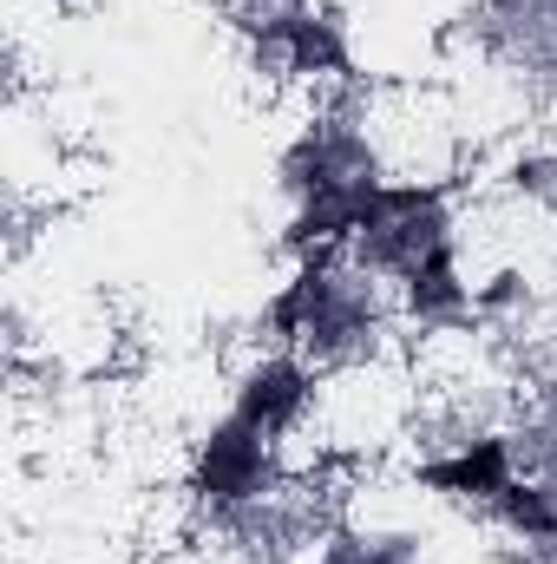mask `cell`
Listing matches in <instances>:
<instances>
[{
	"instance_id": "6da1fadb",
	"label": "cell",
	"mask_w": 557,
	"mask_h": 564,
	"mask_svg": "<svg viewBox=\"0 0 557 564\" xmlns=\"http://www.w3.org/2000/svg\"><path fill=\"white\" fill-rule=\"evenodd\" d=\"M197 486H204L210 499H250V492L263 486V433L250 421H223L210 433V446H204Z\"/></svg>"
},
{
	"instance_id": "7a4b0ae2",
	"label": "cell",
	"mask_w": 557,
	"mask_h": 564,
	"mask_svg": "<svg viewBox=\"0 0 557 564\" xmlns=\"http://www.w3.org/2000/svg\"><path fill=\"white\" fill-rule=\"evenodd\" d=\"M295 408H302V368H295V361H270V368L250 375L237 421H250L256 433H276V426H288Z\"/></svg>"
},
{
	"instance_id": "3957f363",
	"label": "cell",
	"mask_w": 557,
	"mask_h": 564,
	"mask_svg": "<svg viewBox=\"0 0 557 564\" xmlns=\"http://www.w3.org/2000/svg\"><path fill=\"white\" fill-rule=\"evenodd\" d=\"M426 486H439V492H505V446L499 440H479L472 453L433 466Z\"/></svg>"
},
{
	"instance_id": "277c9868",
	"label": "cell",
	"mask_w": 557,
	"mask_h": 564,
	"mask_svg": "<svg viewBox=\"0 0 557 564\" xmlns=\"http://www.w3.org/2000/svg\"><path fill=\"white\" fill-rule=\"evenodd\" d=\"M282 40H288V59H295V73H315V66H348L341 59V40L321 26V20H282Z\"/></svg>"
}]
</instances>
